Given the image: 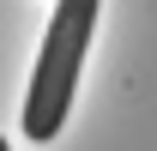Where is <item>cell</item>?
I'll list each match as a JSON object with an SVG mask.
<instances>
[{"mask_svg": "<svg viewBox=\"0 0 157 151\" xmlns=\"http://www.w3.org/2000/svg\"><path fill=\"white\" fill-rule=\"evenodd\" d=\"M97 12H103V0H55L36 60H30V91L18 109V127L30 145H55L67 127V115L78 103V79H85V55L97 37Z\"/></svg>", "mask_w": 157, "mask_h": 151, "instance_id": "1", "label": "cell"}, {"mask_svg": "<svg viewBox=\"0 0 157 151\" xmlns=\"http://www.w3.org/2000/svg\"><path fill=\"white\" fill-rule=\"evenodd\" d=\"M0 151H12V145H6V139H0Z\"/></svg>", "mask_w": 157, "mask_h": 151, "instance_id": "2", "label": "cell"}]
</instances>
